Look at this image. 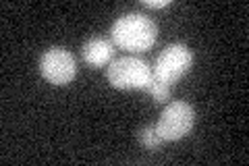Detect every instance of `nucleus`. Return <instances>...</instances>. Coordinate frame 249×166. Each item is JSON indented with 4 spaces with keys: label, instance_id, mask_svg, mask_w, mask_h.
<instances>
[{
    "label": "nucleus",
    "instance_id": "4",
    "mask_svg": "<svg viewBox=\"0 0 249 166\" xmlns=\"http://www.w3.org/2000/svg\"><path fill=\"white\" fill-rule=\"evenodd\" d=\"M196 125V110L191 104L183 100H175L162 110V114L156 123V131L164 141H177L189 135Z\"/></svg>",
    "mask_w": 249,
    "mask_h": 166
},
{
    "label": "nucleus",
    "instance_id": "7",
    "mask_svg": "<svg viewBox=\"0 0 249 166\" xmlns=\"http://www.w3.org/2000/svg\"><path fill=\"white\" fill-rule=\"evenodd\" d=\"M139 141H142V146H145L147 149H152V152H156V149L164 144V139L156 131V125H147V127L139 131Z\"/></svg>",
    "mask_w": 249,
    "mask_h": 166
},
{
    "label": "nucleus",
    "instance_id": "3",
    "mask_svg": "<svg viewBox=\"0 0 249 166\" xmlns=\"http://www.w3.org/2000/svg\"><path fill=\"white\" fill-rule=\"evenodd\" d=\"M191 67H193V52L185 44H170L158 54V58H156L152 67V75L156 81L173 85Z\"/></svg>",
    "mask_w": 249,
    "mask_h": 166
},
{
    "label": "nucleus",
    "instance_id": "8",
    "mask_svg": "<svg viewBox=\"0 0 249 166\" xmlns=\"http://www.w3.org/2000/svg\"><path fill=\"white\" fill-rule=\"evenodd\" d=\"M145 92L154 98L156 104H166V102L170 100V85L162 83V81H156V79H152L150 85L145 88Z\"/></svg>",
    "mask_w": 249,
    "mask_h": 166
},
{
    "label": "nucleus",
    "instance_id": "6",
    "mask_svg": "<svg viewBox=\"0 0 249 166\" xmlns=\"http://www.w3.org/2000/svg\"><path fill=\"white\" fill-rule=\"evenodd\" d=\"M81 56H83V60L88 62L89 67H96V69L110 65L112 58H114V44H112V39H106V37H93V39H89V42L83 44Z\"/></svg>",
    "mask_w": 249,
    "mask_h": 166
},
{
    "label": "nucleus",
    "instance_id": "5",
    "mask_svg": "<svg viewBox=\"0 0 249 166\" xmlns=\"http://www.w3.org/2000/svg\"><path fill=\"white\" fill-rule=\"evenodd\" d=\"M40 73L48 83L52 85H67L71 83L77 75V62L75 56L65 48H54L46 50L40 58Z\"/></svg>",
    "mask_w": 249,
    "mask_h": 166
},
{
    "label": "nucleus",
    "instance_id": "9",
    "mask_svg": "<svg viewBox=\"0 0 249 166\" xmlns=\"http://www.w3.org/2000/svg\"><path fill=\"white\" fill-rule=\"evenodd\" d=\"M170 4V0H145L143 6H147V9H166V6Z\"/></svg>",
    "mask_w": 249,
    "mask_h": 166
},
{
    "label": "nucleus",
    "instance_id": "2",
    "mask_svg": "<svg viewBox=\"0 0 249 166\" xmlns=\"http://www.w3.org/2000/svg\"><path fill=\"white\" fill-rule=\"evenodd\" d=\"M106 79L116 90H145L154 75L145 60L137 56H123L108 65Z\"/></svg>",
    "mask_w": 249,
    "mask_h": 166
},
{
    "label": "nucleus",
    "instance_id": "1",
    "mask_svg": "<svg viewBox=\"0 0 249 166\" xmlns=\"http://www.w3.org/2000/svg\"><path fill=\"white\" fill-rule=\"evenodd\" d=\"M112 44L127 52H145L150 50L156 37H158V27L152 19L139 13H127L119 17L112 25Z\"/></svg>",
    "mask_w": 249,
    "mask_h": 166
}]
</instances>
